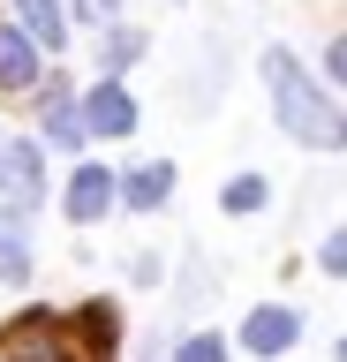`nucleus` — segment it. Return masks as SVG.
Masks as SVG:
<instances>
[{
  "label": "nucleus",
  "instance_id": "nucleus-13",
  "mask_svg": "<svg viewBox=\"0 0 347 362\" xmlns=\"http://www.w3.org/2000/svg\"><path fill=\"white\" fill-rule=\"evenodd\" d=\"M219 204H227L234 219H249V211H264V204H272V181H264V174H234L227 189H219Z\"/></svg>",
  "mask_w": 347,
  "mask_h": 362
},
{
  "label": "nucleus",
  "instance_id": "nucleus-3",
  "mask_svg": "<svg viewBox=\"0 0 347 362\" xmlns=\"http://www.w3.org/2000/svg\"><path fill=\"white\" fill-rule=\"evenodd\" d=\"M114 204H121V174H114V166H91V158H83V166L69 174V189H61V211H69V226H98Z\"/></svg>",
  "mask_w": 347,
  "mask_h": 362
},
{
  "label": "nucleus",
  "instance_id": "nucleus-12",
  "mask_svg": "<svg viewBox=\"0 0 347 362\" xmlns=\"http://www.w3.org/2000/svg\"><path fill=\"white\" fill-rule=\"evenodd\" d=\"M0 279H8V287L30 279V219L23 211H0Z\"/></svg>",
  "mask_w": 347,
  "mask_h": 362
},
{
  "label": "nucleus",
  "instance_id": "nucleus-18",
  "mask_svg": "<svg viewBox=\"0 0 347 362\" xmlns=\"http://www.w3.org/2000/svg\"><path fill=\"white\" fill-rule=\"evenodd\" d=\"M69 16H83V23H114L121 0H69Z\"/></svg>",
  "mask_w": 347,
  "mask_h": 362
},
{
  "label": "nucleus",
  "instance_id": "nucleus-7",
  "mask_svg": "<svg viewBox=\"0 0 347 362\" xmlns=\"http://www.w3.org/2000/svg\"><path fill=\"white\" fill-rule=\"evenodd\" d=\"M295 339H302V317L287 310V302H264V310H249V325H242V347L264 355V362H279Z\"/></svg>",
  "mask_w": 347,
  "mask_h": 362
},
{
  "label": "nucleus",
  "instance_id": "nucleus-15",
  "mask_svg": "<svg viewBox=\"0 0 347 362\" xmlns=\"http://www.w3.org/2000/svg\"><path fill=\"white\" fill-rule=\"evenodd\" d=\"M174 362H227V339L219 332H189L182 347H174Z\"/></svg>",
  "mask_w": 347,
  "mask_h": 362
},
{
  "label": "nucleus",
  "instance_id": "nucleus-16",
  "mask_svg": "<svg viewBox=\"0 0 347 362\" xmlns=\"http://www.w3.org/2000/svg\"><path fill=\"white\" fill-rule=\"evenodd\" d=\"M317 272L324 279H347V226H332V234L317 242Z\"/></svg>",
  "mask_w": 347,
  "mask_h": 362
},
{
  "label": "nucleus",
  "instance_id": "nucleus-17",
  "mask_svg": "<svg viewBox=\"0 0 347 362\" xmlns=\"http://www.w3.org/2000/svg\"><path fill=\"white\" fill-rule=\"evenodd\" d=\"M324 76L347 90V30H332V45H324Z\"/></svg>",
  "mask_w": 347,
  "mask_h": 362
},
{
  "label": "nucleus",
  "instance_id": "nucleus-14",
  "mask_svg": "<svg viewBox=\"0 0 347 362\" xmlns=\"http://www.w3.org/2000/svg\"><path fill=\"white\" fill-rule=\"evenodd\" d=\"M143 61V30H114L106 38V76H121V68H136Z\"/></svg>",
  "mask_w": 347,
  "mask_h": 362
},
{
  "label": "nucleus",
  "instance_id": "nucleus-6",
  "mask_svg": "<svg viewBox=\"0 0 347 362\" xmlns=\"http://www.w3.org/2000/svg\"><path fill=\"white\" fill-rule=\"evenodd\" d=\"M83 121H91V136H136V98H129V83H121V76H98V83L83 90Z\"/></svg>",
  "mask_w": 347,
  "mask_h": 362
},
{
  "label": "nucleus",
  "instance_id": "nucleus-8",
  "mask_svg": "<svg viewBox=\"0 0 347 362\" xmlns=\"http://www.w3.org/2000/svg\"><path fill=\"white\" fill-rule=\"evenodd\" d=\"M46 136H16V181H8V197L23 204V211H38L46 204Z\"/></svg>",
  "mask_w": 347,
  "mask_h": 362
},
{
  "label": "nucleus",
  "instance_id": "nucleus-5",
  "mask_svg": "<svg viewBox=\"0 0 347 362\" xmlns=\"http://www.w3.org/2000/svg\"><path fill=\"white\" fill-rule=\"evenodd\" d=\"M46 83V45L30 38L23 23H0V90L8 98H30Z\"/></svg>",
  "mask_w": 347,
  "mask_h": 362
},
{
  "label": "nucleus",
  "instance_id": "nucleus-4",
  "mask_svg": "<svg viewBox=\"0 0 347 362\" xmlns=\"http://www.w3.org/2000/svg\"><path fill=\"white\" fill-rule=\"evenodd\" d=\"M30 98H38V136H46V144L76 151V144L91 136V121H83V98H76V90L61 83V76H46V83L30 90Z\"/></svg>",
  "mask_w": 347,
  "mask_h": 362
},
{
  "label": "nucleus",
  "instance_id": "nucleus-9",
  "mask_svg": "<svg viewBox=\"0 0 347 362\" xmlns=\"http://www.w3.org/2000/svg\"><path fill=\"white\" fill-rule=\"evenodd\" d=\"M166 197H174V158H143V166L121 174V204L129 211H159Z\"/></svg>",
  "mask_w": 347,
  "mask_h": 362
},
{
  "label": "nucleus",
  "instance_id": "nucleus-11",
  "mask_svg": "<svg viewBox=\"0 0 347 362\" xmlns=\"http://www.w3.org/2000/svg\"><path fill=\"white\" fill-rule=\"evenodd\" d=\"M69 325H76V332H83V347H91L98 362H106V355H114V347H121V310H114V302H98V294H91V302H83V310L69 317Z\"/></svg>",
  "mask_w": 347,
  "mask_h": 362
},
{
  "label": "nucleus",
  "instance_id": "nucleus-20",
  "mask_svg": "<svg viewBox=\"0 0 347 362\" xmlns=\"http://www.w3.org/2000/svg\"><path fill=\"white\" fill-rule=\"evenodd\" d=\"M340 362H347V332H340Z\"/></svg>",
  "mask_w": 347,
  "mask_h": 362
},
{
  "label": "nucleus",
  "instance_id": "nucleus-2",
  "mask_svg": "<svg viewBox=\"0 0 347 362\" xmlns=\"http://www.w3.org/2000/svg\"><path fill=\"white\" fill-rule=\"evenodd\" d=\"M0 362H98V355L83 347V332H76V325H61V317H46V310H30V317H16V325L0 332Z\"/></svg>",
  "mask_w": 347,
  "mask_h": 362
},
{
  "label": "nucleus",
  "instance_id": "nucleus-10",
  "mask_svg": "<svg viewBox=\"0 0 347 362\" xmlns=\"http://www.w3.org/2000/svg\"><path fill=\"white\" fill-rule=\"evenodd\" d=\"M16 23H23L46 53H61V45H69V0H16Z\"/></svg>",
  "mask_w": 347,
  "mask_h": 362
},
{
  "label": "nucleus",
  "instance_id": "nucleus-19",
  "mask_svg": "<svg viewBox=\"0 0 347 362\" xmlns=\"http://www.w3.org/2000/svg\"><path fill=\"white\" fill-rule=\"evenodd\" d=\"M8 181H16V136H0V197H8Z\"/></svg>",
  "mask_w": 347,
  "mask_h": 362
},
{
  "label": "nucleus",
  "instance_id": "nucleus-1",
  "mask_svg": "<svg viewBox=\"0 0 347 362\" xmlns=\"http://www.w3.org/2000/svg\"><path fill=\"white\" fill-rule=\"evenodd\" d=\"M264 90H272V121L295 136V144H310V151H340L347 144V113L332 106V90H324L287 45L264 53Z\"/></svg>",
  "mask_w": 347,
  "mask_h": 362
}]
</instances>
